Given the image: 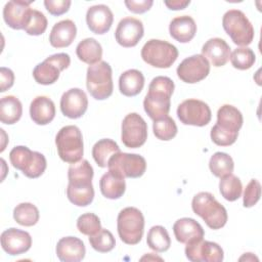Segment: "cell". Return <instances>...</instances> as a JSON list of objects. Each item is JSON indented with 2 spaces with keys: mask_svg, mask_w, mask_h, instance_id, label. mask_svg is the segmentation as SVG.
Segmentation results:
<instances>
[{
  "mask_svg": "<svg viewBox=\"0 0 262 262\" xmlns=\"http://www.w3.org/2000/svg\"><path fill=\"white\" fill-rule=\"evenodd\" d=\"M33 2L34 0L8 1L3 8V18L6 25L14 30H25L31 16L32 8L30 5Z\"/></svg>",
  "mask_w": 262,
  "mask_h": 262,
  "instance_id": "2e32d148",
  "label": "cell"
},
{
  "mask_svg": "<svg viewBox=\"0 0 262 262\" xmlns=\"http://www.w3.org/2000/svg\"><path fill=\"white\" fill-rule=\"evenodd\" d=\"M72 2L70 0H45L44 6L47 9V11L54 15L59 16L70 9Z\"/></svg>",
  "mask_w": 262,
  "mask_h": 262,
  "instance_id": "ee69618b",
  "label": "cell"
},
{
  "mask_svg": "<svg viewBox=\"0 0 262 262\" xmlns=\"http://www.w3.org/2000/svg\"><path fill=\"white\" fill-rule=\"evenodd\" d=\"M209 168L213 175L221 178L225 175L232 173L234 163L232 158L228 154L217 151L211 157L209 161Z\"/></svg>",
  "mask_w": 262,
  "mask_h": 262,
  "instance_id": "d590c367",
  "label": "cell"
},
{
  "mask_svg": "<svg viewBox=\"0 0 262 262\" xmlns=\"http://www.w3.org/2000/svg\"><path fill=\"white\" fill-rule=\"evenodd\" d=\"M261 196V184L257 179H251L244 190L243 204L245 208L255 206Z\"/></svg>",
  "mask_w": 262,
  "mask_h": 262,
  "instance_id": "7bdbcfd3",
  "label": "cell"
},
{
  "mask_svg": "<svg viewBox=\"0 0 262 262\" xmlns=\"http://www.w3.org/2000/svg\"><path fill=\"white\" fill-rule=\"evenodd\" d=\"M173 232L176 239L181 244H188L193 241L202 239L205 231L202 225L192 218L184 217L175 221Z\"/></svg>",
  "mask_w": 262,
  "mask_h": 262,
  "instance_id": "603a6c76",
  "label": "cell"
},
{
  "mask_svg": "<svg viewBox=\"0 0 262 262\" xmlns=\"http://www.w3.org/2000/svg\"><path fill=\"white\" fill-rule=\"evenodd\" d=\"M230 62L233 68L237 70H249L256 61V55L254 51L249 47H238L234 49L229 56Z\"/></svg>",
  "mask_w": 262,
  "mask_h": 262,
  "instance_id": "74e56055",
  "label": "cell"
},
{
  "mask_svg": "<svg viewBox=\"0 0 262 262\" xmlns=\"http://www.w3.org/2000/svg\"><path fill=\"white\" fill-rule=\"evenodd\" d=\"M120 151V147L116 141L110 138H103L93 145L92 157L99 167L105 168L107 167L110 159Z\"/></svg>",
  "mask_w": 262,
  "mask_h": 262,
  "instance_id": "1f68e13d",
  "label": "cell"
},
{
  "mask_svg": "<svg viewBox=\"0 0 262 262\" xmlns=\"http://www.w3.org/2000/svg\"><path fill=\"white\" fill-rule=\"evenodd\" d=\"M23 115V105L19 99L13 95L4 96L0 101V120L3 124L12 125Z\"/></svg>",
  "mask_w": 262,
  "mask_h": 262,
  "instance_id": "4dcf8cb0",
  "label": "cell"
},
{
  "mask_svg": "<svg viewBox=\"0 0 262 262\" xmlns=\"http://www.w3.org/2000/svg\"><path fill=\"white\" fill-rule=\"evenodd\" d=\"M219 190L221 195L229 202H234L241 198L243 191L242 181L235 175L228 174L220 178Z\"/></svg>",
  "mask_w": 262,
  "mask_h": 262,
  "instance_id": "836d02e7",
  "label": "cell"
},
{
  "mask_svg": "<svg viewBox=\"0 0 262 262\" xmlns=\"http://www.w3.org/2000/svg\"><path fill=\"white\" fill-rule=\"evenodd\" d=\"M30 116L37 125H47L55 117L54 102L47 96L35 97L30 104Z\"/></svg>",
  "mask_w": 262,
  "mask_h": 262,
  "instance_id": "d4e9b609",
  "label": "cell"
},
{
  "mask_svg": "<svg viewBox=\"0 0 262 262\" xmlns=\"http://www.w3.org/2000/svg\"><path fill=\"white\" fill-rule=\"evenodd\" d=\"M76 54L81 61L92 66L101 61L102 47L94 38H86L77 45Z\"/></svg>",
  "mask_w": 262,
  "mask_h": 262,
  "instance_id": "f546056e",
  "label": "cell"
},
{
  "mask_svg": "<svg viewBox=\"0 0 262 262\" xmlns=\"http://www.w3.org/2000/svg\"><path fill=\"white\" fill-rule=\"evenodd\" d=\"M152 130H154L155 136L158 139L164 140V141L171 140L177 134L176 123L169 116H166V117H163L159 120L154 121Z\"/></svg>",
  "mask_w": 262,
  "mask_h": 262,
  "instance_id": "8d00e7d4",
  "label": "cell"
},
{
  "mask_svg": "<svg viewBox=\"0 0 262 262\" xmlns=\"http://www.w3.org/2000/svg\"><path fill=\"white\" fill-rule=\"evenodd\" d=\"M32 237L29 232L14 227L8 228L1 233V247L11 256L24 254L30 250Z\"/></svg>",
  "mask_w": 262,
  "mask_h": 262,
  "instance_id": "ac0fdd59",
  "label": "cell"
},
{
  "mask_svg": "<svg viewBox=\"0 0 262 262\" xmlns=\"http://www.w3.org/2000/svg\"><path fill=\"white\" fill-rule=\"evenodd\" d=\"M185 256L192 262H221L224 253L217 243L202 238L186 244Z\"/></svg>",
  "mask_w": 262,
  "mask_h": 262,
  "instance_id": "5bb4252c",
  "label": "cell"
},
{
  "mask_svg": "<svg viewBox=\"0 0 262 262\" xmlns=\"http://www.w3.org/2000/svg\"><path fill=\"white\" fill-rule=\"evenodd\" d=\"M244 123L239 110L231 104H223L217 112V122L214 125L217 129L238 136V131Z\"/></svg>",
  "mask_w": 262,
  "mask_h": 262,
  "instance_id": "ffe728a7",
  "label": "cell"
},
{
  "mask_svg": "<svg viewBox=\"0 0 262 262\" xmlns=\"http://www.w3.org/2000/svg\"><path fill=\"white\" fill-rule=\"evenodd\" d=\"M70 63L71 57L68 53L52 54L35 67L33 77L41 85L53 84L58 80L60 72L68 69Z\"/></svg>",
  "mask_w": 262,
  "mask_h": 262,
  "instance_id": "30bf717a",
  "label": "cell"
},
{
  "mask_svg": "<svg viewBox=\"0 0 262 262\" xmlns=\"http://www.w3.org/2000/svg\"><path fill=\"white\" fill-rule=\"evenodd\" d=\"M67 196L72 204L78 207H86L90 205L94 199L93 185L86 187H73L68 185Z\"/></svg>",
  "mask_w": 262,
  "mask_h": 262,
  "instance_id": "f35d334b",
  "label": "cell"
},
{
  "mask_svg": "<svg viewBox=\"0 0 262 262\" xmlns=\"http://www.w3.org/2000/svg\"><path fill=\"white\" fill-rule=\"evenodd\" d=\"M191 208L194 214L200 216L211 229H220L227 222L226 209L211 192L201 191L196 193L192 199Z\"/></svg>",
  "mask_w": 262,
  "mask_h": 262,
  "instance_id": "7a4b0ae2",
  "label": "cell"
},
{
  "mask_svg": "<svg viewBox=\"0 0 262 262\" xmlns=\"http://www.w3.org/2000/svg\"><path fill=\"white\" fill-rule=\"evenodd\" d=\"M147 246L158 253H163L169 250L171 246V238L164 226L155 225L152 226L146 236Z\"/></svg>",
  "mask_w": 262,
  "mask_h": 262,
  "instance_id": "d6a6232c",
  "label": "cell"
},
{
  "mask_svg": "<svg viewBox=\"0 0 262 262\" xmlns=\"http://www.w3.org/2000/svg\"><path fill=\"white\" fill-rule=\"evenodd\" d=\"M13 218L23 226H33L40 218L38 208L32 203H20L13 210Z\"/></svg>",
  "mask_w": 262,
  "mask_h": 262,
  "instance_id": "e575fe53",
  "label": "cell"
},
{
  "mask_svg": "<svg viewBox=\"0 0 262 262\" xmlns=\"http://www.w3.org/2000/svg\"><path fill=\"white\" fill-rule=\"evenodd\" d=\"M180 80L194 84L204 80L210 73V63L202 54H194L183 59L176 70Z\"/></svg>",
  "mask_w": 262,
  "mask_h": 262,
  "instance_id": "4fadbf2b",
  "label": "cell"
},
{
  "mask_svg": "<svg viewBox=\"0 0 262 262\" xmlns=\"http://www.w3.org/2000/svg\"><path fill=\"white\" fill-rule=\"evenodd\" d=\"M55 144L57 154L63 162L74 164L82 160L84 154L83 136L77 126L62 127L56 134Z\"/></svg>",
  "mask_w": 262,
  "mask_h": 262,
  "instance_id": "3957f363",
  "label": "cell"
},
{
  "mask_svg": "<svg viewBox=\"0 0 262 262\" xmlns=\"http://www.w3.org/2000/svg\"><path fill=\"white\" fill-rule=\"evenodd\" d=\"M165 5L171 10H181L184 9L187 5H189V0H171V1H164Z\"/></svg>",
  "mask_w": 262,
  "mask_h": 262,
  "instance_id": "7dc6e473",
  "label": "cell"
},
{
  "mask_svg": "<svg viewBox=\"0 0 262 262\" xmlns=\"http://www.w3.org/2000/svg\"><path fill=\"white\" fill-rule=\"evenodd\" d=\"M222 27L232 42L247 47L254 39V28L246 14L238 9L226 11L222 18Z\"/></svg>",
  "mask_w": 262,
  "mask_h": 262,
  "instance_id": "8992f818",
  "label": "cell"
},
{
  "mask_svg": "<svg viewBox=\"0 0 262 262\" xmlns=\"http://www.w3.org/2000/svg\"><path fill=\"white\" fill-rule=\"evenodd\" d=\"M177 117L184 125L203 127L210 123L212 113L210 106L200 99L183 100L177 107Z\"/></svg>",
  "mask_w": 262,
  "mask_h": 262,
  "instance_id": "7c38bea8",
  "label": "cell"
},
{
  "mask_svg": "<svg viewBox=\"0 0 262 262\" xmlns=\"http://www.w3.org/2000/svg\"><path fill=\"white\" fill-rule=\"evenodd\" d=\"M117 229L119 237L123 243L127 245H137L143 235V214L135 207L124 208L118 215Z\"/></svg>",
  "mask_w": 262,
  "mask_h": 262,
  "instance_id": "5b68a950",
  "label": "cell"
},
{
  "mask_svg": "<svg viewBox=\"0 0 262 262\" xmlns=\"http://www.w3.org/2000/svg\"><path fill=\"white\" fill-rule=\"evenodd\" d=\"M77 228L85 235H94L101 229L100 219L94 213L82 214L77 219Z\"/></svg>",
  "mask_w": 262,
  "mask_h": 262,
  "instance_id": "60d3db41",
  "label": "cell"
},
{
  "mask_svg": "<svg viewBox=\"0 0 262 262\" xmlns=\"http://www.w3.org/2000/svg\"><path fill=\"white\" fill-rule=\"evenodd\" d=\"M9 160L15 169L20 170L29 178L40 177L47 167L44 155L24 145L13 147L9 152Z\"/></svg>",
  "mask_w": 262,
  "mask_h": 262,
  "instance_id": "52a82bcc",
  "label": "cell"
},
{
  "mask_svg": "<svg viewBox=\"0 0 262 262\" xmlns=\"http://www.w3.org/2000/svg\"><path fill=\"white\" fill-rule=\"evenodd\" d=\"M0 92H4L12 87L14 83V74L8 69L2 67L0 69Z\"/></svg>",
  "mask_w": 262,
  "mask_h": 262,
  "instance_id": "bcb514c9",
  "label": "cell"
},
{
  "mask_svg": "<svg viewBox=\"0 0 262 262\" xmlns=\"http://www.w3.org/2000/svg\"><path fill=\"white\" fill-rule=\"evenodd\" d=\"M125 5L127 6L128 10L133 13H144L150 9L154 4L152 0H126Z\"/></svg>",
  "mask_w": 262,
  "mask_h": 262,
  "instance_id": "f6af8a7d",
  "label": "cell"
},
{
  "mask_svg": "<svg viewBox=\"0 0 262 262\" xmlns=\"http://www.w3.org/2000/svg\"><path fill=\"white\" fill-rule=\"evenodd\" d=\"M174 88V82L169 77L158 76L151 80L143 100L144 111L151 120L168 116Z\"/></svg>",
  "mask_w": 262,
  "mask_h": 262,
  "instance_id": "6da1fadb",
  "label": "cell"
},
{
  "mask_svg": "<svg viewBox=\"0 0 262 262\" xmlns=\"http://www.w3.org/2000/svg\"><path fill=\"white\" fill-rule=\"evenodd\" d=\"M88 98L80 88H71L60 98V111L70 119H79L87 111Z\"/></svg>",
  "mask_w": 262,
  "mask_h": 262,
  "instance_id": "e0dca14e",
  "label": "cell"
},
{
  "mask_svg": "<svg viewBox=\"0 0 262 262\" xmlns=\"http://www.w3.org/2000/svg\"><path fill=\"white\" fill-rule=\"evenodd\" d=\"M89 243L95 251L107 253L115 248L116 239L110 230L101 228L96 234L89 236Z\"/></svg>",
  "mask_w": 262,
  "mask_h": 262,
  "instance_id": "ab89813d",
  "label": "cell"
},
{
  "mask_svg": "<svg viewBox=\"0 0 262 262\" xmlns=\"http://www.w3.org/2000/svg\"><path fill=\"white\" fill-rule=\"evenodd\" d=\"M99 187L104 198L110 200L120 199L126 190L125 178L108 170V172L101 176L99 180Z\"/></svg>",
  "mask_w": 262,
  "mask_h": 262,
  "instance_id": "83f0119b",
  "label": "cell"
},
{
  "mask_svg": "<svg viewBox=\"0 0 262 262\" xmlns=\"http://www.w3.org/2000/svg\"><path fill=\"white\" fill-rule=\"evenodd\" d=\"M169 33L180 43H188L196 33V24L189 15H180L173 18L169 25Z\"/></svg>",
  "mask_w": 262,
  "mask_h": 262,
  "instance_id": "484cf974",
  "label": "cell"
},
{
  "mask_svg": "<svg viewBox=\"0 0 262 262\" xmlns=\"http://www.w3.org/2000/svg\"><path fill=\"white\" fill-rule=\"evenodd\" d=\"M93 174V168L87 160H81L71 164L68 170V185L73 187H86L92 185Z\"/></svg>",
  "mask_w": 262,
  "mask_h": 262,
  "instance_id": "4316f807",
  "label": "cell"
},
{
  "mask_svg": "<svg viewBox=\"0 0 262 262\" xmlns=\"http://www.w3.org/2000/svg\"><path fill=\"white\" fill-rule=\"evenodd\" d=\"M230 47L224 39L211 38L202 47V55L214 67L224 66L230 56Z\"/></svg>",
  "mask_w": 262,
  "mask_h": 262,
  "instance_id": "7402d4cb",
  "label": "cell"
},
{
  "mask_svg": "<svg viewBox=\"0 0 262 262\" xmlns=\"http://www.w3.org/2000/svg\"><path fill=\"white\" fill-rule=\"evenodd\" d=\"M147 139V124L137 113L128 114L122 122L121 140L129 148L142 146Z\"/></svg>",
  "mask_w": 262,
  "mask_h": 262,
  "instance_id": "8fae6325",
  "label": "cell"
},
{
  "mask_svg": "<svg viewBox=\"0 0 262 262\" xmlns=\"http://www.w3.org/2000/svg\"><path fill=\"white\" fill-rule=\"evenodd\" d=\"M47 25H48V21L46 16L41 11L37 9H32L31 16L28 25L25 28V31L29 35L39 36L46 31Z\"/></svg>",
  "mask_w": 262,
  "mask_h": 262,
  "instance_id": "b9f144b4",
  "label": "cell"
},
{
  "mask_svg": "<svg viewBox=\"0 0 262 262\" xmlns=\"http://www.w3.org/2000/svg\"><path fill=\"white\" fill-rule=\"evenodd\" d=\"M113 71L106 61H99L89 66L86 75V86L90 95L97 99L103 100L113 94Z\"/></svg>",
  "mask_w": 262,
  "mask_h": 262,
  "instance_id": "277c9868",
  "label": "cell"
},
{
  "mask_svg": "<svg viewBox=\"0 0 262 262\" xmlns=\"http://www.w3.org/2000/svg\"><path fill=\"white\" fill-rule=\"evenodd\" d=\"M143 86L144 76L138 70H127L121 74L119 78V90L123 95L127 97L138 95L143 89Z\"/></svg>",
  "mask_w": 262,
  "mask_h": 262,
  "instance_id": "f1b7e54d",
  "label": "cell"
},
{
  "mask_svg": "<svg viewBox=\"0 0 262 262\" xmlns=\"http://www.w3.org/2000/svg\"><path fill=\"white\" fill-rule=\"evenodd\" d=\"M141 57L154 68L168 69L177 59L178 49L165 40L150 39L143 45Z\"/></svg>",
  "mask_w": 262,
  "mask_h": 262,
  "instance_id": "ba28073f",
  "label": "cell"
},
{
  "mask_svg": "<svg viewBox=\"0 0 262 262\" xmlns=\"http://www.w3.org/2000/svg\"><path fill=\"white\" fill-rule=\"evenodd\" d=\"M55 251L58 259L63 262H79L86 254L84 243L76 236L61 237L57 242Z\"/></svg>",
  "mask_w": 262,
  "mask_h": 262,
  "instance_id": "44dd1931",
  "label": "cell"
},
{
  "mask_svg": "<svg viewBox=\"0 0 262 262\" xmlns=\"http://www.w3.org/2000/svg\"><path fill=\"white\" fill-rule=\"evenodd\" d=\"M77 36V27L72 19H62L56 23L50 32L49 42L54 48L70 46Z\"/></svg>",
  "mask_w": 262,
  "mask_h": 262,
  "instance_id": "cb8c5ba5",
  "label": "cell"
},
{
  "mask_svg": "<svg viewBox=\"0 0 262 262\" xmlns=\"http://www.w3.org/2000/svg\"><path fill=\"white\" fill-rule=\"evenodd\" d=\"M107 168L124 178H139L146 170V161L140 155L120 151L110 159Z\"/></svg>",
  "mask_w": 262,
  "mask_h": 262,
  "instance_id": "9c48e42d",
  "label": "cell"
},
{
  "mask_svg": "<svg viewBox=\"0 0 262 262\" xmlns=\"http://www.w3.org/2000/svg\"><path fill=\"white\" fill-rule=\"evenodd\" d=\"M144 34L143 24L140 19L127 16L122 18L116 29V41L123 47H134L138 44Z\"/></svg>",
  "mask_w": 262,
  "mask_h": 262,
  "instance_id": "9a60e30c",
  "label": "cell"
},
{
  "mask_svg": "<svg viewBox=\"0 0 262 262\" xmlns=\"http://www.w3.org/2000/svg\"><path fill=\"white\" fill-rule=\"evenodd\" d=\"M114 21V14L104 4L93 5L86 12V23L89 30L97 35L108 32Z\"/></svg>",
  "mask_w": 262,
  "mask_h": 262,
  "instance_id": "d6986e66",
  "label": "cell"
}]
</instances>
